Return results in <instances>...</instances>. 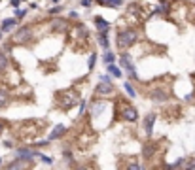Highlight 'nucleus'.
<instances>
[{
	"instance_id": "nucleus-8",
	"label": "nucleus",
	"mask_w": 195,
	"mask_h": 170,
	"mask_svg": "<svg viewBox=\"0 0 195 170\" xmlns=\"http://www.w3.org/2000/svg\"><path fill=\"white\" fill-rule=\"evenodd\" d=\"M156 151H157V144H146L144 145V157L146 159H153V155H156Z\"/></svg>"
},
{
	"instance_id": "nucleus-15",
	"label": "nucleus",
	"mask_w": 195,
	"mask_h": 170,
	"mask_svg": "<svg viewBox=\"0 0 195 170\" xmlns=\"http://www.w3.org/2000/svg\"><path fill=\"white\" fill-rule=\"evenodd\" d=\"M13 25H15V19H6L2 25V30H10V28H13Z\"/></svg>"
},
{
	"instance_id": "nucleus-7",
	"label": "nucleus",
	"mask_w": 195,
	"mask_h": 170,
	"mask_svg": "<svg viewBox=\"0 0 195 170\" xmlns=\"http://www.w3.org/2000/svg\"><path fill=\"white\" fill-rule=\"evenodd\" d=\"M68 23L65 21V19H57V21H53L51 23V28H53L55 32H65V30H68Z\"/></svg>"
},
{
	"instance_id": "nucleus-17",
	"label": "nucleus",
	"mask_w": 195,
	"mask_h": 170,
	"mask_svg": "<svg viewBox=\"0 0 195 170\" xmlns=\"http://www.w3.org/2000/svg\"><path fill=\"white\" fill-rule=\"evenodd\" d=\"M104 60H106V64L114 63V53H110V51H106V53H104Z\"/></svg>"
},
{
	"instance_id": "nucleus-6",
	"label": "nucleus",
	"mask_w": 195,
	"mask_h": 170,
	"mask_svg": "<svg viewBox=\"0 0 195 170\" xmlns=\"http://www.w3.org/2000/svg\"><path fill=\"white\" fill-rule=\"evenodd\" d=\"M148 96L159 102V100H167V98H169V93L163 91V89L159 87V89H150V91H148Z\"/></svg>"
},
{
	"instance_id": "nucleus-10",
	"label": "nucleus",
	"mask_w": 195,
	"mask_h": 170,
	"mask_svg": "<svg viewBox=\"0 0 195 170\" xmlns=\"http://www.w3.org/2000/svg\"><path fill=\"white\" fill-rule=\"evenodd\" d=\"M66 132V127L65 125H57V127L51 131V134H49V140H55V138H61L63 134Z\"/></svg>"
},
{
	"instance_id": "nucleus-1",
	"label": "nucleus",
	"mask_w": 195,
	"mask_h": 170,
	"mask_svg": "<svg viewBox=\"0 0 195 170\" xmlns=\"http://www.w3.org/2000/svg\"><path fill=\"white\" fill-rule=\"evenodd\" d=\"M137 38H138L137 30H133V28H121L116 34V44H118L119 49H129V47L134 46Z\"/></svg>"
},
{
	"instance_id": "nucleus-13",
	"label": "nucleus",
	"mask_w": 195,
	"mask_h": 170,
	"mask_svg": "<svg viewBox=\"0 0 195 170\" xmlns=\"http://www.w3.org/2000/svg\"><path fill=\"white\" fill-rule=\"evenodd\" d=\"M99 44H101L102 47H104V49H108V38H106V32H101V36H99Z\"/></svg>"
},
{
	"instance_id": "nucleus-14",
	"label": "nucleus",
	"mask_w": 195,
	"mask_h": 170,
	"mask_svg": "<svg viewBox=\"0 0 195 170\" xmlns=\"http://www.w3.org/2000/svg\"><path fill=\"white\" fill-rule=\"evenodd\" d=\"M123 87H125V91H127V95H129V96H137V89H134L129 81L123 83Z\"/></svg>"
},
{
	"instance_id": "nucleus-18",
	"label": "nucleus",
	"mask_w": 195,
	"mask_h": 170,
	"mask_svg": "<svg viewBox=\"0 0 195 170\" xmlns=\"http://www.w3.org/2000/svg\"><path fill=\"white\" fill-rule=\"evenodd\" d=\"M104 4H108V6H112V8H118L119 4H121V0H104Z\"/></svg>"
},
{
	"instance_id": "nucleus-19",
	"label": "nucleus",
	"mask_w": 195,
	"mask_h": 170,
	"mask_svg": "<svg viewBox=\"0 0 195 170\" xmlns=\"http://www.w3.org/2000/svg\"><path fill=\"white\" fill-rule=\"evenodd\" d=\"M51 13H59V11H61V6H57V8H53V10H49Z\"/></svg>"
},
{
	"instance_id": "nucleus-3",
	"label": "nucleus",
	"mask_w": 195,
	"mask_h": 170,
	"mask_svg": "<svg viewBox=\"0 0 195 170\" xmlns=\"http://www.w3.org/2000/svg\"><path fill=\"white\" fill-rule=\"evenodd\" d=\"M116 113L125 121H137V110L127 100H118L116 102Z\"/></svg>"
},
{
	"instance_id": "nucleus-5",
	"label": "nucleus",
	"mask_w": 195,
	"mask_h": 170,
	"mask_svg": "<svg viewBox=\"0 0 195 170\" xmlns=\"http://www.w3.org/2000/svg\"><path fill=\"white\" fill-rule=\"evenodd\" d=\"M114 93V85L110 81H101V85H99L97 89H95V95L97 96H108Z\"/></svg>"
},
{
	"instance_id": "nucleus-20",
	"label": "nucleus",
	"mask_w": 195,
	"mask_h": 170,
	"mask_svg": "<svg viewBox=\"0 0 195 170\" xmlns=\"http://www.w3.org/2000/svg\"><path fill=\"white\" fill-rule=\"evenodd\" d=\"M82 6H91V0H82Z\"/></svg>"
},
{
	"instance_id": "nucleus-9",
	"label": "nucleus",
	"mask_w": 195,
	"mask_h": 170,
	"mask_svg": "<svg viewBox=\"0 0 195 170\" xmlns=\"http://www.w3.org/2000/svg\"><path fill=\"white\" fill-rule=\"evenodd\" d=\"M153 123H156V113H150V115H146V119H144V129H146V132H152L153 131Z\"/></svg>"
},
{
	"instance_id": "nucleus-11",
	"label": "nucleus",
	"mask_w": 195,
	"mask_h": 170,
	"mask_svg": "<svg viewBox=\"0 0 195 170\" xmlns=\"http://www.w3.org/2000/svg\"><path fill=\"white\" fill-rule=\"evenodd\" d=\"M95 23H97V28H99L101 32H108L110 25H108V21H106V19H102V17H95Z\"/></svg>"
},
{
	"instance_id": "nucleus-12",
	"label": "nucleus",
	"mask_w": 195,
	"mask_h": 170,
	"mask_svg": "<svg viewBox=\"0 0 195 170\" xmlns=\"http://www.w3.org/2000/svg\"><path fill=\"white\" fill-rule=\"evenodd\" d=\"M108 72H110L112 76H116V78H121V68L116 66L114 63H110V64H108Z\"/></svg>"
},
{
	"instance_id": "nucleus-16",
	"label": "nucleus",
	"mask_w": 195,
	"mask_h": 170,
	"mask_svg": "<svg viewBox=\"0 0 195 170\" xmlns=\"http://www.w3.org/2000/svg\"><path fill=\"white\" fill-rule=\"evenodd\" d=\"M95 63H97V55H95V53H91V57H89V64H87V68H89V70H93Z\"/></svg>"
},
{
	"instance_id": "nucleus-2",
	"label": "nucleus",
	"mask_w": 195,
	"mask_h": 170,
	"mask_svg": "<svg viewBox=\"0 0 195 170\" xmlns=\"http://www.w3.org/2000/svg\"><path fill=\"white\" fill-rule=\"evenodd\" d=\"M55 98H57V106L61 108V110H68L70 106H74V104L78 102V95L72 91V89H63V91H57L55 93Z\"/></svg>"
},
{
	"instance_id": "nucleus-4",
	"label": "nucleus",
	"mask_w": 195,
	"mask_h": 170,
	"mask_svg": "<svg viewBox=\"0 0 195 170\" xmlns=\"http://www.w3.org/2000/svg\"><path fill=\"white\" fill-rule=\"evenodd\" d=\"M68 36L72 40H87L89 38V32L82 25H72V27H68Z\"/></svg>"
}]
</instances>
